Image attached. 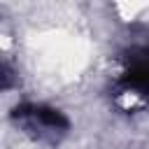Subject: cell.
I'll return each instance as SVG.
<instances>
[{
	"label": "cell",
	"mask_w": 149,
	"mask_h": 149,
	"mask_svg": "<svg viewBox=\"0 0 149 149\" xmlns=\"http://www.w3.org/2000/svg\"><path fill=\"white\" fill-rule=\"evenodd\" d=\"M14 121L42 140H54L68 130V119L58 109H51L47 105H21L14 109Z\"/></svg>",
	"instance_id": "cell-1"
},
{
	"label": "cell",
	"mask_w": 149,
	"mask_h": 149,
	"mask_svg": "<svg viewBox=\"0 0 149 149\" xmlns=\"http://www.w3.org/2000/svg\"><path fill=\"white\" fill-rule=\"evenodd\" d=\"M123 84L135 95L149 98V51H142L130 61V68L123 74Z\"/></svg>",
	"instance_id": "cell-2"
}]
</instances>
